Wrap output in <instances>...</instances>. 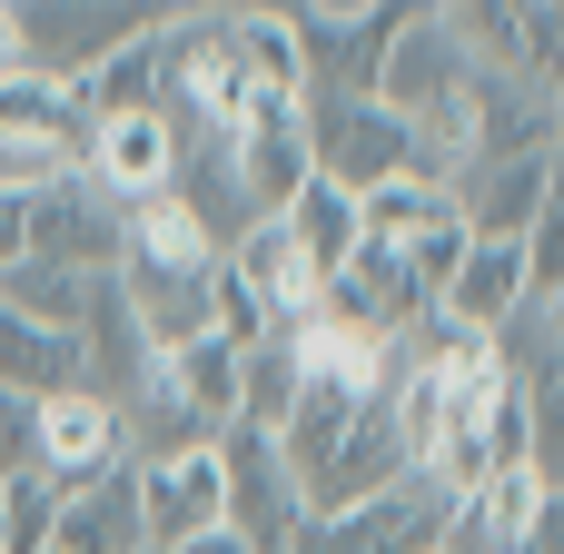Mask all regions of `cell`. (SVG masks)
<instances>
[{"mask_svg": "<svg viewBox=\"0 0 564 554\" xmlns=\"http://www.w3.org/2000/svg\"><path fill=\"white\" fill-rule=\"evenodd\" d=\"M178 554H248V545H238V535L218 525V535H198V545H178Z\"/></svg>", "mask_w": 564, "mask_h": 554, "instance_id": "obj_22", "label": "cell"}, {"mask_svg": "<svg viewBox=\"0 0 564 554\" xmlns=\"http://www.w3.org/2000/svg\"><path fill=\"white\" fill-rule=\"evenodd\" d=\"M446 198H456V228L466 238H525L545 208H555V149H535V159H466L456 178H446Z\"/></svg>", "mask_w": 564, "mask_h": 554, "instance_id": "obj_8", "label": "cell"}, {"mask_svg": "<svg viewBox=\"0 0 564 554\" xmlns=\"http://www.w3.org/2000/svg\"><path fill=\"white\" fill-rule=\"evenodd\" d=\"M119 238H129V218L69 169V178H50V188H30V258L40 268H69V278H119Z\"/></svg>", "mask_w": 564, "mask_h": 554, "instance_id": "obj_7", "label": "cell"}, {"mask_svg": "<svg viewBox=\"0 0 564 554\" xmlns=\"http://www.w3.org/2000/svg\"><path fill=\"white\" fill-rule=\"evenodd\" d=\"M297 129H307V178H327V188H347V198H367V188H387V178H426V169H416V129H406L397 109H377L367 89L307 99Z\"/></svg>", "mask_w": 564, "mask_h": 554, "instance_id": "obj_2", "label": "cell"}, {"mask_svg": "<svg viewBox=\"0 0 564 554\" xmlns=\"http://www.w3.org/2000/svg\"><path fill=\"white\" fill-rule=\"evenodd\" d=\"M446 228H456L446 178H387V188L357 198V238H367V248H426V238H446Z\"/></svg>", "mask_w": 564, "mask_h": 554, "instance_id": "obj_12", "label": "cell"}, {"mask_svg": "<svg viewBox=\"0 0 564 554\" xmlns=\"http://www.w3.org/2000/svg\"><path fill=\"white\" fill-rule=\"evenodd\" d=\"M436 525H446V496L426 476H397L387 496H367L347 515H307L288 554H436Z\"/></svg>", "mask_w": 564, "mask_h": 554, "instance_id": "obj_5", "label": "cell"}, {"mask_svg": "<svg viewBox=\"0 0 564 554\" xmlns=\"http://www.w3.org/2000/svg\"><path fill=\"white\" fill-rule=\"evenodd\" d=\"M159 387H169L208 436H228V426H238V347L188 337V347H169V357H159Z\"/></svg>", "mask_w": 564, "mask_h": 554, "instance_id": "obj_13", "label": "cell"}, {"mask_svg": "<svg viewBox=\"0 0 564 554\" xmlns=\"http://www.w3.org/2000/svg\"><path fill=\"white\" fill-rule=\"evenodd\" d=\"M79 387V347L59 327H30L20 307H0V397H69Z\"/></svg>", "mask_w": 564, "mask_h": 554, "instance_id": "obj_14", "label": "cell"}, {"mask_svg": "<svg viewBox=\"0 0 564 554\" xmlns=\"http://www.w3.org/2000/svg\"><path fill=\"white\" fill-rule=\"evenodd\" d=\"M456 40H466V59H496V69H516V20L535 10V0H426Z\"/></svg>", "mask_w": 564, "mask_h": 554, "instance_id": "obj_18", "label": "cell"}, {"mask_svg": "<svg viewBox=\"0 0 564 554\" xmlns=\"http://www.w3.org/2000/svg\"><path fill=\"white\" fill-rule=\"evenodd\" d=\"M129 476H139V535H149V554H178V545H198V535L228 525V506H218V446H198L178 466H129Z\"/></svg>", "mask_w": 564, "mask_h": 554, "instance_id": "obj_9", "label": "cell"}, {"mask_svg": "<svg viewBox=\"0 0 564 554\" xmlns=\"http://www.w3.org/2000/svg\"><path fill=\"white\" fill-rule=\"evenodd\" d=\"M109 466H129L109 397L69 387V397H40V406H30V476H40L50 496H79V486H99Z\"/></svg>", "mask_w": 564, "mask_h": 554, "instance_id": "obj_4", "label": "cell"}, {"mask_svg": "<svg viewBox=\"0 0 564 554\" xmlns=\"http://www.w3.org/2000/svg\"><path fill=\"white\" fill-rule=\"evenodd\" d=\"M288 406H297V337H258V347L238 357V426L278 436Z\"/></svg>", "mask_w": 564, "mask_h": 554, "instance_id": "obj_16", "label": "cell"}, {"mask_svg": "<svg viewBox=\"0 0 564 554\" xmlns=\"http://www.w3.org/2000/svg\"><path fill=\"white\" fill-rule=\"evenodd\" d=\"M516 297H535V287H525V238H466L456 278L436 287V317H446V327H476V337H486V327H496Z\"/></svg>", "mask_w": 564, "mask_h": 554, "instance_id": "obj_10", "label": "cell"}, {"mask_svg": "<svg viewBox=\"0 0 564 554\" xmlns=\"http://www.w3.org/2000/svg\"><path fill=\"white\" fill-rule=\"evenodd\" d=\"M30 59H20V30H10V10H0V79H20Z\"/></svg>", "mask_w": 564, "mask_h": 554, "instance_id": "obj_21", "label": "cell"}, {"mask_svg": "<svg viewBox=\"0 0 564 554\" xmlns=\"http://www.w3.org/2000/svg\"><path fill=\"white\" fill-rule=\"evenodd\" d=\"M50 554H149V535H139V476H129V466H109L99 486L59 496Z\"/></svg>", "mask_w": 564, "mask_h": 554, "instance_id": "obj_11", "label": "cell"}, {"mask_svg": "<svg viewBox=\"0 0 564 554\" xmlns=\"http://www.w3.org/2000/svg\"><path fill=\"white\" fill-rule=\"evenodd\" d=\"M79 178L129 218V208H149V198H169L178 188V129H169V109H129V119H89V149H79Z\"/></svg>", "mask_w": 564, "mask_h": 554, "instance_id": "obj_6", "label": "cell"}, {"mask_svg": "<svg viewBox=\"0 0 564 554\" xmlns=\"http://www.w3.org/2000/svg\"><path fill=\"white\" fill-rule=\"evenodd\" d=\"M159 40H129V50H109L89 79H79V99H89V119H129V109H159Z\"/></svg>", "mask_w": 564, "mask_h": 554, "instance_id": "obj_17", "label": "cell"}, {"mask_svg": "<svg viewBox=\"0 0 564 554\" xmlns=\"http://www.w3.org/2000/svg\"><path fill=\"white\" fill-rule=\"evenodd\" d=\"M178 10H188V0H178Z\"/></svg>", "mask_w": 564, "mask_h": 554, "instance_id": "obj_23", "label": "cell"}, {"mask_svg": "<svg viewBox=\"0 0 564 554\" xmlns=\"http://www.w3.org/2000/svg\"><path fill=\"white\" fill-rule=\"evenodd\" d=\"M10 10V30H20V59L40 69V79H89L109 50H129V40H159L169 20H178V0H0Z\"/></svg>", "mask_w": 564, "mask_h": 554, "instance_id": "obj_1", "label": "cell"}, {"mask_svg": "<svg viewBox=\"0 0 564 554\" xmlns=\"http://www.w3.org/2000/svg\"><path fill=\"white\" fill-rule=\"evenodd\" d=\"M50 525H59V496L40 476H0V554H50Z\"/></svg>", "mask_w": 564, "mask_h": 554, "instance_id": "obj_19", "label": "cell"}, {"mask_svg": "<svg viewBox=\"0 0 564 554\" xmlns=\"http://www.w3.org/2000/svg\"><path fill=\"white\" fill-rule=\"evenodd\" d=\"M20 258H30V198L0 188V268H20Z\"/></svg>", "mask_w": 564, "mask_h": 554, "instance_id": "obj_20", "label": "cell"}, {"mask_svg": "<svg viewBox=\"0 0 564 554\" xmlns=\"http://www.w3.org/2000/svg\"><path fill=\"white\" fill-rule=\"evenodd\" d=\"M278 228L297 238V258L317 268V287H327V278L357 258V198H347V188H327V178H307V188L278 208Z\"/></svg>", "mask_w": 564, "mask_h": 554, "instance_id": "obj_15", "label": "cell"}, {"mask_svg": "<svg viewBox=\"0 0 564 554\" xmlns=\"http://www.w3.org/2000/svg\"><path fill=\"white\" fill-rule=\"evenodd\" d=\"M218 506H228V535L248 554H288L297 525H307L297 476H288L278 436H258V426H228V436H218Z\"/></svg>", "mask_w": 564, "mask_h": 554, "instance_id": "obj_3", "label": "cell"}]
</instances>
